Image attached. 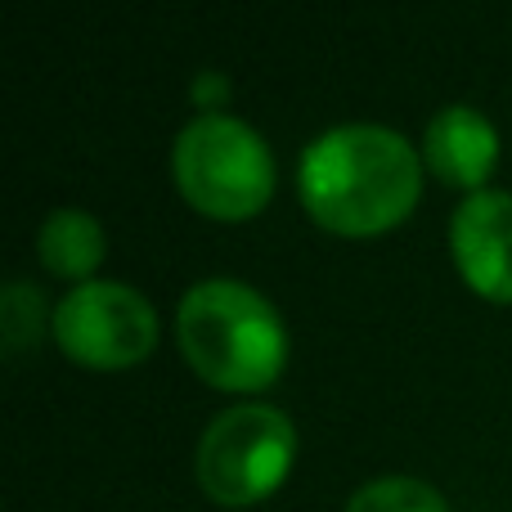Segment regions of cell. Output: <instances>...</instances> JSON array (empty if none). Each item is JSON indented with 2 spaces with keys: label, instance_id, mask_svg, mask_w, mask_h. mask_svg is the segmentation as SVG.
Here are the masks:
<instances>
[{
  "label": "cell",
  "instance_id": "obj_11",
  "mask_svg": "<svg viewBox=\"0 0 512 512\" xmlns=\"http://www.w3.org/2000/svg\"><path fill=\"white\" fill-rule=\"evenodd\" d=\"M225 99H230V81H225V72H198L194 77V104L207 108V113H216Z\"/></svg>",
  "mask_w": 512,
  "mask_h": 512
},
{
  "label": "cell",
  "instance_id": "obj_8",
  "mask_svg": "<svg viewBox=\"0 0 512 512\" xmlns=\"http://www.w3.org/2000/svg\"><path fill=\"white\" fill-rule=\"evenodd\" d=\"M104 252H108L104 225L90 212H81V207H54L41 221V234H36V256L59 279L90 283V274L99 270Z\"/></svg>",
  "mask_w": 512,
  "mask_h": 512
},
{
  "label": "cell",
  "instance_id": "obj_4",
  "mask_svg": "<svg viewBox=\"0 0 512 512\" xmlns=\"http://www.w3.org/2000/svg\"><path fill=\"white\" fill-rule=\"evenodd\" d=\"M297 427L274 405H234L207 423L198 441V486L221 508H252L288 481Z\"/></svg>",
  "mask_w": 512,
  "mask_h": 512
},
{
  "label": "cell",
  "instance_id": "obj_1",
  "mask_svg": "<svg viewBox=\"0 0 512 512\" xmlns=\"http://www.w3.org/2000/svg\"><path fill=\"white\" fill-rule=\"evenodd\" d=\"M297 194L315 225L346 239H369L414 212L423 194V158L391 126L346 122L306 144Z\"/></svg>",
  "mask_w": 512,
  "mask_h": 512
},
{
  "label": "cell",
  "instance_id": "obj_3",
  "mask_svg": "<svg viewBox=\"0 0 512 512\" xmlns=\"http://www.w3.org/2000/svg\"><path fill=\"white\" fill-rule=\"evenodd\" d=\"M171 176L194 212L248 221L274 194V153L243 117L198 113L171 144Z\"/></svg>",
  "mask_w": 512,
  "mask_h": 512
},
{
  "label": "cell",
  "instance_id": "obj_5",
  "mask_svg": "<svg viewBox=\"0 0 512 512\" xmlns=\"http://www.w3.org/2000/svg\"><path fill=\"white\" fill-rule=\"evenodd\" d=\"M54 342L81 369H131L158 346V315L153 306L117 279L77 283L68 297L54 306Z\"/></svg>",
  "mask_w": 512,
  "mask_h": 512
},
{
  "label": "cell",
  "instance_id": "obj_9",
  "mask_svg": "<svg viewBox=\"0 0 512 512\" xmlns=\"http://www.w3.org/2000/svg\"><path fill=\"white\" fill-rule=\"evenodd\" d=\"M346 512H450L445 495L418 477H378L351 495Z\"/></svg>",
  "mask_w": 512,
  "mask_h": 512
},
{
  "label": "cell",
  "instance_id": "obj_6",
  "mask_svg": "<svg viewBox=\"0 0 512 512\" xmlns=\"http://www.w3.org/2000/svg\"><path fill=\"white\" fill-rule=\"evenodd\" d=\"M450 252L463 283L486 301H512V194L508 189H477L454 207Z\"/></svg>",
  "mask_w": 512,
  "mask_h": 512
},
{
  "label": "cell",
  "instance_id": "obj_7",
  "mask_svg": "<svg viewBox=\"0 0 512 512\" xmlns=\"http://www.w3.org/2000/svg\"><path fill=\"white\" fill-rule=\"evenodd\" d=\"M423 162L436 180L477 194L499 162V131L472 104H445L423 131Z\"/></svg>",
  "mask_w": 512,
  "mask_h": 512
},
{
  "label": "cell",
  "instance_id": "obj_2",
  "mask_svg": "<svg viewBox=\"0 0 512 512\" xmlns=\"http://www.w3.org/2000/svg\"><path fill=\"white\" fill-rule=\"evenodd\" d=\"M176 342L203 382L221 391H265L288 364L279 310L239 279H203L176 306Z\"/></svg>",
  "mask_w": 512,
  "mask_h": 512
},
{
  "label": "cell",
  "instance_id": "obj_10",
  "mask_svg": "<svg viewBox=\"0 0 512 512\" xmlns=\"http://www.w3.org/2000/svg\"><path fill=\"white\" fill-rule=\"evenodd\" d=\"M41 328H45L41 288H32L27 279L5 283V292H0V342H5V355H23L32 342H41Z\"/></svg>",
  "mask_w": 512,
  "mask_h": 512
}]
</instances>
